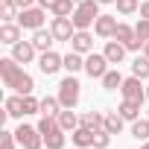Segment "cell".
Listing matches in <instances>:
<instances>
[{
  "mask_svg": "<svg viewBox=\"0 0 149 149\" xmlns=\"http://www.w3.org/2000/svg\"><path fill=\"white\" fill-rule=\"evenodd\" d=\"M132 76H137V79H149V58L146 56H137L134 61H132Z\"/></svg>",
  "mask_w": 149,
  "mask_h": 149,
  "instance_id": "23",
  "label": "cell"
},
{
  "mask_svg": "<svg viewBox=\"0 0 149 149\" xmlns=\"http://www.w3.org/2000/svg\"><path fill=\"white\" fill-rule=\"evenodd\" d=\"M15 146H18L15 132H0V149H15Z\"/></svg>",
  "mask_w": 149,
  "mask_h": 149,
  "instance_id": "33",
  "label": "cell"
},
{
  "mask_svg": "<svg viewBox=\"0 0 149 149\" xmlns=\"http://www.w3.org/2000/svg\"><path fill=\"white\" fill-rule=\"evenodd\" d=\"M58 111H61L58 97H44V100H41V114H47V117H58Z\"/></svg>",
  "mask_w": 149,
  "mask_h": 149,
  "instance_id": "27",
  "label": "cell"
},
{
  "mask_svg": "<svg viewBox=\"0 0 149 149\" xmlns=\"http://www.w3.org/2000/svg\"><path fill=\"white\" fill-rule=\"evenodd\" d=\"M143 56H146V58H149V41H146V44H143Z\"/></svg>",
  "mask_w": 149,
  "mask_h": 149,
  "instance_id": "38",
  "label": "cell"
},
{
  "mask_svg": "<svg viewBox=\"0 0 149 149\" xmlns=\"http://www.w3.org/2000/svg\"><path fill=\"white\" fill-rule=\"evenodd\" d=\"M134 32H137V38H140V41H149V21H146V18H140V21L134 24Z\"/></svg>",
  "mask_w": 149,
  "mask_h": 149,
  "instance_id": "34",
  "label": "cell"
},
{
  "mask_svg": "<svg viewBox=\"0 0 149 149\" xmlns=\"http://www.w3.org/2000/svg\"><path fill=\"white\" fill-rule=\"evenodd\" d=\"M0 76H3V85L6 88H12L15 94H32L35 91V79L29 76V73L12 58V56H3L0 58Z\"/></svg>",
  "mask_w": 149,
  "mask_h": 149,
  "instance_id": "1",
  "label": "cell"
},
{
  "mask_svg": "<svg viewBox=\"0 0 149 149\" xmlns=\"http://www.w3.org/2000/svg\"><path fill=\"white\" fill-rule=\"evenodd\" d=\"M102 53H105V58H108L111 64H123V58H126L129 50H126V44H120V41H108Z\"/></svg>",
  "mask_w": 149,
  "mask_h": 149,
  "instance_id": "17",
  "label": "cell"
},
{
  "mask_svg": "<svg viewBox=\"0 0 149 149\" xmlns=\"http://www.w3.org/2000/svg\"><path fill=\"white\" fill-rule=\"evenodd\" d=\"M56 3H58V0H38V6H41V9H50V12H53Z\"/></svg>",
  "mask_w": 149,
  "mask_h": 149,
  "instance_id": "35",
  "label": "cell"
},
{
  "mask_svg": "<svg viewBox=\"0 0 149 149\" xmlns=\"http://www.w3.org/2000/svg\"><path fill=\"white\" fill-rule=\"evenodd\" d=\"M94 129H85V126H79L76 132H70V140H73V146L76 149H88V146H94Z\"/></svg>",
  "mask_w": 149,
  "mask_h": 149,
  "instance_id": "16",
  "label": "cell"
},
{
  "mask_svg": "<svg viewBox=\"0 0 149 149\" xmlns=\"http://www.w3.org/2000/svg\"><path fill=\"white\" fill-rule=\"evenodd\" d=\"M76 12V0H58L53 6V18H70Z\"/></svg>",
  "mask_w": 149,
  "mask_h": 149,
  "instance_id": "24",
  "label": "cell"
},
{
  "mask_svg": "<svg viewBox=\"0 0 149 149\" xmlns=\"http://www.w3.org/2000/svg\"><path fill=\"white\" fill-rule=\"evenodd\" d=\"M58 126H61L64 132H76V129L82 126V120L76 117L73 108H61V111H58Z\"/></svg>",
  "mask_w": 149,
  "mask_h": 149,
  "instance_id": "18",
  "label": "cell"
},
{
  "mask_svg": "<svg viewBox=\"0 0 149 149\" xmlns=\"http://www.w3.org/2000/svg\"><path fill=\"white\" fill-rule=\"evenodd\" d=\"M140 18L149 21V0H143V3H140Z\"/></svg>",
  "mask_w": 149,
  "mask_h": 149,
  "instance_id": "36",
  "label": "cell"
},
{
  "mask_svg": "<svg viewBox=\"0 0 149 149\" xmlns=\"http://www.w3.org/2000/svg\"><path fill=\"white\" fill-rule=\"evenodd\" d=\"M100 3H117V0H100Z\"/></svg>",
  "mask_w": 149,
  "mask_h": 149,
  "instance_id": "40",
  "label": "cell"
},
{
  "mask_svg": "<svg viewBox=\"0 0 149 149\" xmlns=\"http://www.w3.org/2000/svg\"><path fill=\"white\" fill-rule=\"evenodd\" d=\"M38 132L44 134V146H47V149H64L67 132L58 126V117H47V114H41V120H38Z\"/></svg>",
  "mask_w": 149,
  "mask_h": 149,
  "instance_id": "2",
  "label": "cell"
},
{
  "mask_svg": "<svg viewBox=\"0 0 149 149\" xmlns=\"http://www.w3.org/2000/svg\"><path fill=\"white\" fill-rule=\"evenodd\" d=\"M79 79H76V73H67V76L58 82V102L61 108H76L79 105Z\"/></svg>",
  "mask_w": 149,
  "mask_h": 149,
  "instance_id": "4",
  "label": "cell"
},
{
  "mask_svg": "<svg viewBox=\"0 0 149 149\" xmlns=\"http://www.w3.org/2000/svg\"><path fill=\"white\" fill-rule=\"evenodd\" d=\"M97 18H100V0H79L76 12L70 15L76 29H88L91 24H97Z\"/></svg>",
  "mask_w": 149,
  "mask_h": 149,
  "instance_id": "3",
  "label": "cell"
},
{
  "mask_svg": "<svg viewBox=\"0 0 149 149\" xmlns=\"http://www.w3.org/2000/svg\"><path fill=\"white\" fill-rule=\"evenodd\" d=\"M0 12H3V24H9V21H18L21 6L15 3V0H0Z\"/></svg>",
  "mask_w": 149,
  "mask_h": 149,
  "instance_id": "26",
  "label": "cell"
},
{
  "mask_svg": "<svg viewBox=\"0 0 149 149\" xmlns=\"http://www.w3.org/2000/svg\"><path fill=\"white\" fill-rule=\"evenodd\" d=\"M35 44L32 41H18L15 47H12V58L18 61V64H29V61H35Z\"/></svg>",
  "mask_w": 149,
  "mask_h": 149,
  "instance_id": "12",
  "label": "cell"
},
{
  "mask_svg": "<svg viewBox=\"0 0 149 149\" xmlns=\"http://www.w3.org/2000/svg\"><path fill=\"white\" fill-rule=\"evenodd\" d=\"M146 117H149V111H146Z\"/></svg>",
  "mask_w": 149,
  "mask_h": 149,
  "instance_id": "42",
  "label": "cell"
},
{
  "mask_svg": "<svg viewBox=\"0 0 149 149\" xmlns=\"http://www.w3.org/2000/svg\"><path fill=\"white\" fill-rule=\"evenodd\" d=\"M140 149H149V140H143V146H140Z\"/></svg>",
  "mask_w": 149,
  "mask_h": 149,
  "instance_id": "39",
  "label": "cell"
},
{
  "mask_svg": "<svg viewBox=\"0 0 149 149\" xmlns=\"http://www.w3.org/2000/svg\"><path fill=\"white\" fill-rule=\"evenodd\" d=\"M15 137H18V146H24V149H41V146H44V134L38 132V126L21 123V126L15 129Z\"/></svg>",
  "mask_w": 149,
  "mask_h": 149,
  "instance_id": "5",
  "label": "cell"
},
{
  "mask_svg": "<svg viewBox=\"0 0 149 149\" xmlns=\"http://www.w3.org/2000/svg\"><path fill=\"white\" fill-rule=\"evenodd\" d=\"M108 143H111V134H108L105 129H100V132L94 134V149H108Z\"/></svg>",
  "mask_w": 149,
  "mask_h": 149,
  "instance_id": "32",
  "label": "cell"
},
{
  "mask_svg": "<svg viewBox=\"0 0 149 149\" xmlns=\"http://www.w3.org/2000/svg\"><path fill=\"white\" fill-rule=\"evenodd\" d=\"M123 117H120V111H111V114H105V132L108 134H120L123 132Z\"/></svg>",
  "mask_w": 149,
  "mask_h": 149,
  "instance_id": "25",
  "label": "cell"
},
{
  "mask_svg": "<svg viewBox=\"0 0 149 149\" xmlns=\"http://www.w3.org/2000/svg\"><path fill=\"white\" fill-rule=\"evenodd\" d=\"M44 18H47V9H41V6H29V9L18 12V24L24 29H32V32L44 26Z\"/></svg>",
  "mask_w": 149,
  "mask_h": 149,
  "instance_id": "6",
  "label": "cell"
},
{
  "mask_svg": "<svg viewBox=\"0 0 149 149\" xmlns=\"http://www.w3.org/2000/svg\"><path fill=\"white\" fill-rule=\"evenodd\" d=\"M15 3H18V6H21V9H29V6H32V3H35V0H15Z\"/></svg>",
  "mask_w": 149,
  "mask_h": 149,
  "instance_id": "37",
  "label": "cell"
},
{
  "mask_svg": "<svg viewBox=\"0 0 149 149\" xmlns=\"http://www.w3.org/2000/svg\"><path fill=\"white\" fill-rule=\"evenodd\" d=\"M132 137H137V140H149V117L132 123Z\"/></svg>",
  "mask_w": 149,
  "mask_h": 149,
  "instance_id": "29",
  "label": "cell"
},
{
  "mask_svg": "<svg viewBox=\"0 0 149 149\" xmlns=\"http://www.w3.org/2000/svg\"><path fill=\"white\" fill-rule=\"evenodd\" d=\"M70 50H76V53H82V56L94 53V35H91L88 29H76V35L70 38Z\"/></svg>",
  "mask_w": 149,
  "mask_h": 149,
  "instance_id": "11",
  "label": "cell"
},
{
  "mask_svg": "<svg viewBox=\"0 0 149 149\" xmlns=\"http://www.w3.org/2000/svg\"><path fill=\"white\" fill-rule=\"evenodd\" d=\"M32 44H35V50L38 53H47V50H53V44H56V35H53V29H35L32 32Z\"/></svg>",
  "mask_w": 149,
  "mask_h": 149,
  "instance_id": "14",
  "label": "cell"
},
{
  "mask_svg": "<svg viewBox=\"0 0 149 149\" xmlns=\"http://www.w3.org/2000/svg\"><path fill=\"white\" fill-rule=\"evenodd\" d=\"M123 85V76H120V70H108L105 76H102V88L105 91H117Z\"/></svg>",
  "mask_w": 149,
  "mask_h": 149,
  "instance_id": "28",
  "label": "cell"
},
{
  "mask_svg": "<svg viewBox=\"0 0 149 149\" xmlns=\"http://www.w3.org/2000/svg\"><path fill=\"white\" fill-rule=\"evenodd\" d=\"M6 114L9 117H26V111H24V94H15V97L6 100Z\"/></svg>",
  "mask_w": 149,
  "mask_h": 149,
  "instance_id": "22",
  "label": "cell"
},
{
  "mask_svg": "<svg viewBox=\"0 0 149 149\" xmlns=\"http://www.w3.org/2000/svg\"><path fill=\"white\" fill-rule=\"evenodd\" d=\"M108 58H105V53H88L85 56V73L91 79H102L105 73H108Z\"/></svg>",
  "mask_w": 149,
  "mask_h": 149,
  "instance_id": "7",
  "label": "cell"
},
{
  "mask_svg": "<svg viewBox=\"0 0 149 149\" xmlns=\"http://www.w3.org/2000/svg\"><path fill=\"white\" fill-rule=\"evenodd\" d=\"M146 100H149V85H146Z\"/></svg>",
  "mask_w": 149,
  "mask_h": 149,
  "instance_id": "41",
  "label": "cell"
},
{
  "mask_svg": "<svg viewBox=\"0 0 149 149\" xmlns=\"http://www.w3.org/2000/svg\"><path fill=\"white\" fill-rule=\"evenodd\" d=\"M50 29H53L56 41H67V44H70V38H73V35H76V26H73V21H70V18H53Z\"/></svg>",
  "mask_w": 149,
  "mask_h": 149,
  "instance_id": "10",
  "label": "cell"
},
{
  "mask_svg": "<svg viewBox=\"0 0 149 149\" xmlns=\"http://www.w3.org/2000/svg\"><path fill=\"white\" fill-rule=\"evenodd\" d=\"M88 149H94V146H88Z\"/></svg>",
  "mask_w": 149,
  "mask_h": 149,
  "instance_id": "43",
  "label": "cell"
},
{
  "mask_svg": "<svg viewBox=\"0 0 149 149\" xmlns=\"http://www.w3.org/2000/svg\"><path fill=\"white\" fill-rule=\"evenodd\" d=\"M61 67H64V56H58L53 50H47V53L38 56V70L44 73V76H53V73H58Z\"/></svg>",
  "mask_w": 149,
  "mask_h": 149,
  "instance_id": "9",
  "label": "cell"
},
{
  "mask_svg": "<svg viewBox=\"0 0 149 149\" xmlns=\"http://www.w3.org/2000/svg\"><path fill=\"white\" fill-rule=\"evenodd\" d=\"M24 111L26 114H41V100H35L32 94H26L24 97Z\"/></svg>",
  "mask_w": 149,
  "mask_h": 149,
  "instance_id": "31",
  "label": "cell"
},
{
  "mask_svg": "<svg viewBox=\"0 0 149 149\" xmlns=\"http://www.w3.org/2000/svg\"><path fill=\"white\" fill-rule=\"evenodd\" d=\"M79 120H82V126H85V129H94V132L105 129V114H100V111H85Z\"/></svg>",
  "mask_w": 149,
  "mask_h": 149,
  "instance_id": "20",
  "label": "cell"
},
{
  "mask_svg": "<svg viewBox=\"0 0 149 149\" xmlns=\"http://www.w3.org/2000/svg\"><path fill=\"white\" fill-rule=\"evenodd\" d=\"M140 9V0H117V12L120 15H132Z\"/></svg>",
  "mask_w": 149,
  "mask_h": 149,
  "instance_id": "30",
  "label": "cell"
},
{
  "mask_svg": "<svg viewBox=\"0 0 149 149\" xmlns=\"http://www.w3.org/2000/svg\"><path fill=\"white\" fill-rule=\"evenodd\" d=\"M117 18L114 15H100L97 18V24H94V32L100 35V38H114V32H117Z\"/></svg>",
  "mask_w": 149,
  "mask_h": 149,
  "instance_id": "13",
  "label": "cell"
},
{
  "mask_svg": "<svg viewBox=\"0 0 149 149\" xmlns=\"http://www.w3.org/2000/svg\"><path fill=\"white\" fill-rule=\"evenodd\" d=\"M120 94H123V100H132V102H140V105H143V100H146L143 79H137V76H129V79H123V85H120Z\"/></svg>",
  "mask_w": 149,
  "mask_h": 149,
  "instance_id": "8",
  "label": "cell"
},
{
  "mask_svg": "<svg viewBox=\"0 0 149 149\" xmlns=\"http://www.w3.org/2000/svg\"><path fill=\"white\" fill-rule=\"evenodd\" d=\"M64 70H67V73H79V70H85V56L76 53V50H70V53L64 56Z\"/></svg>",
  "mask_w": 149,
  "mask_h": 149,
  "instance_id": "21",
  "label": "cell"
},
{
  "mask_svg": "<svg viewBox=\"0 0 149 149\" xmlns=\"http://www.w3.org/2000/svg\"><path fill=\"white\" fill-rule=\"evenodd\" d=\"M117 111H120V117H123V120H129V123L140 120V102H132V100H123Z\"/></svg>",
  "mask_w": 149,
  "mask_h": 149,
  "instance_id": "19",
  "label": "cell"
},
{
  "mask_svg": "<svg viewBox=\"0 0 149 149\" xmlns=\"http://www.w3.org/2000/svg\"><path fill=\"white\" fill-rule=\"evenodd\" d=\"M21 32H24V26L15 21H9V24H3V26H0V41H3V44H9V47H15L18 41H21Z\"/></svg>",
  "mask_w": 149,
  "mask_h": 149,
  "instance_id": "15",
  "label": "cell"
}]
</instances>
